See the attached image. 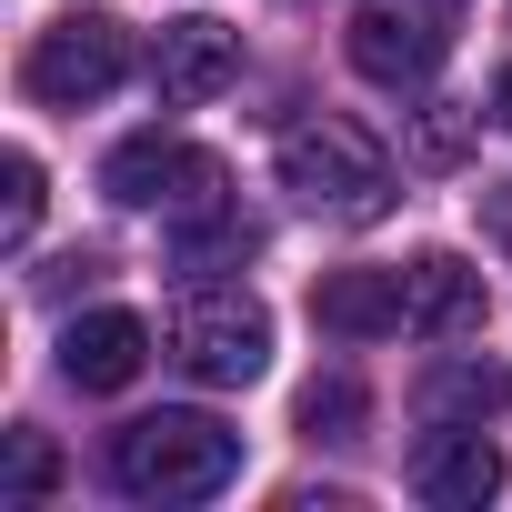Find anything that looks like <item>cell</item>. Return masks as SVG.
Instances as JSON below:
<instances>
[{"mask_svg": "<svg viewBox=\"0 0 512 512\" xmlns=\"http://www.w3.org/2000/svg\"><path fill=\"white\" fill-rule=\"evenodd\" d=\"M482 221H492V241H502V251H512V181H502V191H492V201H482Z\"/></svg>", "mask_w": 512, "mask_h": 512, "instance_id": "ac0fdd59", "label": "cell"}, {"mask_svg": "<svg viewBox=\"0 0 512 512\" xmlns=\"http://www.w3.org/2000/svg\"><path fill=\"white\" fill-rule=\"evenodd\" d=\"M352 422H362V382H352V372H322V382L302 392V432H332V442H352Z\"/></svg>", "mask_w": 512, "mask_h": 512, "instance_id": "9a60e30c", "label": "cell"}, {"mask_svg": "<svg viewBox=\"0 0 512 512\" xmlns=\"http://www.w3.org/2000/svg\"><path fill=\"white\" fill-rule=\"evenodd\" d=\"M61 482V452L41 442V432H11V472H0V502H41Z\"/></svg>", "mask_w": 512, "mask_h": 512, "instance_id": "2e32d148", "label": "cell"}, {"mask_svg": "<svg viewBox=\"0 0 512 512\" xmlns=\"http://www.w3.org/2000/svg\"><path fill=\"white\" fill-rule=\"evenodd\" d=\"M31 231H41V161H31V151H11V161H0V241L21 251Z\"/></svg>", "mask_w": 512, "mask_h": 512, "instance_id": "5bb4252c", "label": "cell"}, {"mask_svg": "<svg viewBox=\"0 0 512 512\" xmlns=\"http://www.w3.org/2000/svg\"><path fill=\"white\" fill-rule=\"evenodd\" d=\"M141 362H151V322L141 312H81L61 332V372L81 392H121V382H141Z\"/></svg>", "mask_w": 512, "mask_h": 512, "instance_id": "30bf717a", "label": "cell"}, {"mask_svg": "<svg viewBox=\"0 0 512 512\" xmlns=\"http://www.w3.org/2000/svg\"><path fill=\"white\" fill-rule=\"evenodd\" d=\"M482 272L462 262V251H422V262L402 272V332H422V342H462V332H482Z\"/></svg>", "mask_w": 512, "mask_h": 512, "instance_id": "9c48e42d", "label": "cell"}, {"mask_svg": "<svg viewBox=\"0 0 512 512\" xmlns=\"http://www.w3.org/2000/svg\"><path fill=\"white\" fill-rule=\"evenodd\" d=\"M452 151H462V121L432 111V121H422V161H452Z\"/></svg>", "mask_w": 512, "mask_h": 512, "instance_id": "e0dca14e", "label": "cell"}, {"mask_svg": "<svg viewBox=\"0 0 512 512\" xmlns=\"http://www.w3.org/2000/svg\"><path fill=\"white\" fill-rule=\"evenodd\" d=\"M492 121H502V131H512V71H502V81H492Z\"/></svg>", "mask_w": 512, "mask_h": 512, "instance_id": "d6986e66", "label": "cell"}, {"mask_svg": "<svg viewBox=\"0 0 512 512\" xmlns=\"http://www.w3.org/2000/svg\"><path fill=\"white\" fill-rule=\"evenodd\" d=\"M502 402H512V372L482 362V352H442V362L412 382V412H422L432 432H442V422H492Z\"/></svg>", "mask_w": 512, "mask_h": 512, "instance_id": "8fae6325", "label": "cell"}, {"mask_svg": "<svg viewBox=\"0 0 512 512\" xmlns=\"http://www.w3.org/2000/svg\"><path fill=\"white\" fill-rule=\"evenodd\" d=\"M282 191L302 201V211H322V221H382L392 201H402V181H392V151L372 141V131H352V121H332V111H312V121H292L282 131Z\"/></svg>", "mask_w": 512, "mask_h": 512, "instance_id": "7a4b0ae2", "label": "cell"}, {"mask_svg": "<svg viewBox=\"0 0 512 512\" xmlns=\"http://www.w3.org/2000/svg\"><path fill=\"white\" fill-rule=\"evenodd\" d=\"M121 81H131V31H121L111 11L51 21V31L31 41V61H21V91L51 101V111H91V101H111Z\"/></svg>", "mask_w": 512, "mask_h": 512, "instance_id": "277c9868", "label": "cell"}, {"mask_svg": "<svg viewBox=\"0 0 512 512\" xmlns=\"http://www.w3.org/2000/svg\"><path fill=\"white\" fill-rule=\"evenodd\" d=\"M241 81V31H221V21H161V41H151V91L171 101V111H201V101H221Z\"/></svg>", "mask_w": 512, "mask_h": 512, "instance_id": "52a82bcc", "label": "cell"}, {"mask_svg": "<svg viewBox=\"0 0 512 512\" xmlns=\"http://www.w3.org/2000/svg\"><path fill=\"white\" fill-rule=\"evenodd\" d=\"M101 191L121 211H201V201H221V161L191 151V141H171V131H131L101 161Z\"/></svg>", "mask_w": 512, "mask_h": 512, "instance_id": "8992f818", "label": "cell"}, {"mask_svg": "<svg viewBox=\"0 0 512 512\" xmlns=\"http://www.w3.org/2000/svg\"><path fill=\"white\" fill-rule=\"evenodd\" d=\"M312 322H322L332 342H382V332H402V272H322Z\"/></svg>", "mask_w": 512, "mask_h": 512, "instance_id": "7c38bea8", "label": "cell"}, {"mask_svg": "<svg viewBox=\"0 0 512 512\" xmlns=\"http://www.w3.org/2000/svg\"><path fill=\"white\" fill-rule=\"evenodd\" d=\"M452 0H362L352 11V71L362 81H382V91H422L432 71H442V51H452Z\"/></svg>", "mask_w": 512, "mask_h": 512, "instance_id": "5b68a950", "label": "cell"}, {"mask_svg": "<svg viewBox=\"0 0 512 512\" xmlns=\"http://www.w3.org/2000/svg\"><path fill=\"white\" fill-rule=\"evenodd\" d=\"M171 362H181L191 382H211V392L262 382V372H272V312L251 302V292L201 282V292L171 302Z\"/></svg>", "mask_w": 512, "mask_h": 512, "instance_id": "3957f363", "label": "cell"}, {"mask_svg": "<svg viewBox=\"0 0 512 512\" xmlns=\"http://www.w3.org/2000/svg\"><path fill=\"white\" fill-rule=\"evenodd\" d=\"M241 472V432L211 412H141L111 432V482L131 502H211Z\"/></svg>", "mask_w": 512, "mask_h": 512, "instance_id": "6da1fadb", "label": "cell"}, {"mask_svg": "<svg viewBox=\"0 0 512 512\" xmlns=\"http://www.w3.org/2000/svg\"><path fill=\"white\" fill-rule=\"evenodd\" d=\"M251 251H262V221L241 201H201L171 221V272H241Z\"/></svg>", "mask_w": 512, "mask_h": 512, "instance_id": "4fadbf2b", "label": "cell"}, {"mask_svg": "<svg viewBox=\"0 0 512 512\" xmlns=\"http://www.w3.org/2000/svg\"><path fill=\"white\" fill-rule=\"evenodd\" d=\"M412 492H422L432 512H482V502L502 492V452H492V432H482V422H442V432L412 452Z\"/></svg>", "mask_w": 512, "mask_h": 512, "instance_id": "ba28073f", "label": "cell"}]
</instances>
